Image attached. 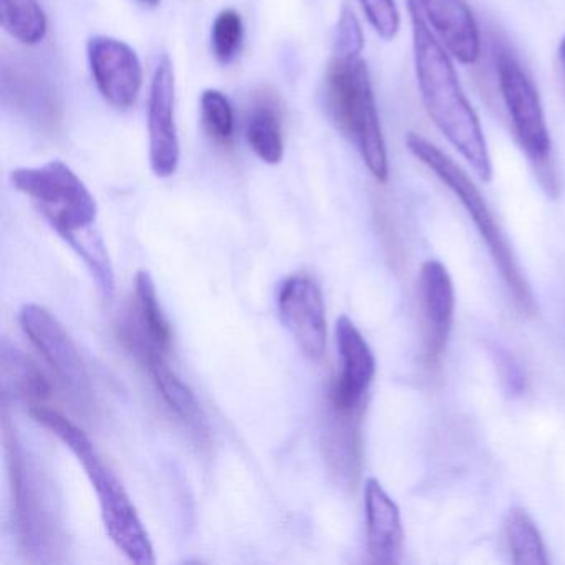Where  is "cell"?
<instances>
[{
    "instance_id": "6da1fadb",
    "label": "cell",
    "mask_w": 565,
    "mask_h": 565,
    "mask_svg": "<svg viewBox=\"0 0 565 565\" xmlns=\"http://www.w3.org/2000/svg\"><path fill=\"white\" fill-rule=\"evenodd\" d=\"M416 81L426 114L479 180L489 183L492 163L484 131L459 84L451 55L429 29L416 0H408Z\"/></svg>"
},
{
    "instance_id": "277c9868",
    "label": "cell",
    "mask_w": 565,
    "mask_h": 565,
    "mask_svg": "<svg viewBox=\"0 0 565 565\" xmlns=\"http://www.w3.org/2000/svg\"><path fill=\"white\" fill-rule=\"evenodd\" d=\"M406 147L409 153L422 161L435 177L441 181L448 190L458 198L459 203L465 207L466 213L475 223L476 230L481 234L482 241L488 246L489 254L501 274L502 280L508 286L515 306L521 312L527 316L535 313L534 294L531 286L525 280L504 233L499 227L498 221L492 216L484 196H482L479 188L472 183L471 178L448 157L443 153L438 147L429 143L425 138L416 134H409L406 137Z\"/></svg>"
},
{
    "instance_id": "d6986e66",
    "label": "cell",
    "mask_w": 565,
    "mask_h": 565,
    "mask_svg": "<svg viewBox=\"0 0 565 565\" xmlns=\"http://www.w3.org/2000/svg\"><path fill=\"white\" fill-rule=\"evenodd\" d=\"M246 140L250 150L267 164H279L284 158L280 108L276 95L264 90L256 95L246 121Z\"/></svg>"
},
{
    "instance_id": "3957f363",
    "label": "cell",
    "mask_w": 565,
    "mask_h": 565,
    "mask_svg": "<svg viewBox=\"0 0 565 565\" xmlns=\"http://www.w3.org/2000/svg\"><path fill=\"white\" fill-rule=\"evenodd\" d=\"M323 100L337 130L355 145L373 178L385 183L388 154L365 62L333 57L327 68Z\"/></svg>"
},
{
    "instance_id": "4316f807",
    "label": "cell",
    "mask_w": 565,
    "mask_h": 565,
    "mask_svg": "<svg viewBox=\"0 0 565 565\" xmlns=\"http://www.w3.org/2000/svg\"><path fill=\"white\" fill-rule=\"evenodd\" d=\"M489 352L494 360L495 370H498L499 380H501L505 393L511 396L522 395L525 390V375L514 355L499 345L491 347Z\"/></svg>"
},
{
    "instance_id": "30bf717a",
    "label": "cell",
    "mask_w": 565,
    "mask_h": 565,
    "mask_svg": "<svg viewBox=\"0 0 565 565\" xmlns=\"http://www.w3.org/2000/svg\"><path fill=\"white\" fill-rule=\"evenodd\" d=\"M280 322L303 355L320 360L327 350V312L319 284L309 276L284 280L277 296Z\"/></svg>"
},
{
    "instance_id": "484cf974",
    "label": "cell",
    "mask_w": 565,
    "mask_h": 565,
    "mask_svg": "<svg viewBox=\"0 0 565 565\" xmlns=\"http://www.w3.org/2000/svg\"><path fill=\"white\" fill-rule=\"evenodd\" d=\"M373 31L383 41H393L398 35L402 19L395 0H359Z\"/></svg>"
},
{
    "instance_id": "52a82bcc",
    "label": "cell",
    "mask_w": 565,
    "mask_h": 565,
    "mask_svg": "<svg viewBox=\"0 0 565 565\" xmlns=\"http://www.w3.org/2000/svg\"><path fill=\"white\" fill-rule=\"evenodd\" d=\"M495 71L515 138L534 167L545 193L555 198L558 183L552 164V141L537 88L509 52H499Z\"/></svg>"
},
{
    "instance_id": "7a4b0ae2",
    "label": "cell",
    "mask_w": 565,
    "mask_h": 565,
    "mask_svg": "<svg viewBox=\"0 0 565 565\" xmlns=\"http://www.w3.org/2000/svg\"><path fill=\"white\" fill-rule=\"evenodd\" d=\"M29 413L34 422L44 426L52 435L57 436L84 466L85 475L88 476L95 492H97L102 519H104L108 537L135 564H154L157 558H154L153 544H151L150 535L138 515L137 508L131 502L120 479L98 456L87 433L71 419L65 418L62 413L47 408V406L32 405Z\"/></svg>"
},
{
    "instance_id": "5b68a950",
    "label": "cell",
    "mask_w": 565,
    "mask_h": 565,
    "mask_svg": "<svg viewBox=\"0 0 565 565\" xmlns=\"http://www.w3.org/2000/svg\"><path fill=\"white\" fill-rule=\"evenodd\" d=\"M11 183L32 200L39 213L68 246L98 233V206L84 181L64 163L49 161L42 167L12 171Z\"/></svg>"
},
{
    "instance_id": "d4e9b609",
    "label": "cell",
    "mask_w": 565,
    "mask_h": 565,
    "mask_svg": "<svg viewBox=\"0 0 565 565\" xmlns=\"http://www.w3.org/2000/svg\"><path fill=\"white\" fill-rule=\"evenodd\" d=\"M365 38H363L362 25L356 19L355 12L349 4L343 6L337 22L335 38H333V55L335 58H360Z\"/></svg>"
},
{
    "instance_id": "e0dca14e",
    "label": "cell",
    "mask_w": 565,
    "mask_h": 565,
    "mask_svg": "<svg viewBox=\"0 0 565 565\" xmlns=\"http://www.w3.org/2000/svg\"><path fill=\"white\" fill-rule=\"evenodd\" d=\"M2 92L6 100L31 118L32 124L52 128L61 121L54 88L35 65L22 61L4 62Z\"/></svg>"
},
{
    "instance_id": "8992f818",
    "label": "cell",
    "mask_w": 565,
    "mask_h": 565,
    "mask_svg": "<svg viewBox=\"0 0 565 565\" xmlns=\"http://www.w3.org/2000/svg\"><path fill=\"white\" fill-rule=\"evenodd\" d=\"M9 465H11L12 491H14L15 524L25 554L35 562L54 561L62 542L57 502L47 478L38 462L32 461L19 445L18 436L8 431Z\"/></svg>"
},
{
    "instance_id": "7c38bea8",
    "label": "cell",
    "mask_w": 565,
    "mask_h": 565,
    "mask_svg": "<svg viewBox=\"0 0 565 565\" xmlns=\"http://www.w3.org/2000/svg\"><path fill=\"white\" fill-rule=\"evenodd\" d=\"M419 312L423 327V356L426 365L441 360L455 320V286L448 269L439 260H426L419 270Z\"/></svg>"
},
{
    "instance_id": "8fae6325",
    "label": "cell",
    "mask_w": 565,
    "mask_h": 565,
    "mask_svg": "<svg viewBox=\"0 0 565 565\" xmlns=\"http://www.w3.org/2000/svg\"><path fill=\"white\" fill-rule=\"evenodd\" d=\"M88 64L102 97L118 110L137 104L143 68L137 52L118 39L95 35L87 44Z\"/></svg>"
},
{
    "instance_id": "9c48e42d",
    "label": "cell",
    "mask_w": 565,
    "mask_h": 565,
    "mask_svg": "<svg viewBox=\"0 0 565 565\" xmlns=\"http://www.w3.org/2000/svg\"><path fill=\"white\" fill-rule=\"evenodd\" d=\"M173 62L170 55H161L151 78L150 100H148V135H150V167L154 177L167 180L180 167L181 147L174 121Z\"/></svg>"
},
{
    "instance_id": "7402d4cb",
    "label": "cell",
    "mask_w": 565,
    "mask_h": 565,
    "mask_svg": "<svg viewBox=\"0 0 565 565\" xmlns=\"http://www.w3.org/2000/svg\"><path fill=\"white\" fill-rule=\"evenodd\" d=\"M2 28L24 45H38L47 35V18L39 0H0Z\"/></svg>"
},
{
    "instance_id": "ffe728a7",
    "label": "cell",
    "mask_w": 565,
    "mask_h": 565,
    "mask_svg": "<svg viewBox=\"0 0 565 565\" xmlns=\"http://www.w3.org/2000/svg\"><path fill=\"white\" fill-rule=\"evenodd\" d=\"M2 380L6 393L11 392L15 398L31 403V406L41 405L42 399L51 393L44 373L8 340L2 342Z\"/></svg>"
},
{
    "instance_id": "603a6c76",
    "label": "cell",
    "mask_w": 565,
    "mask_h": 565,
    "mask_svg": "<svg viewBox=\"0 0 565 565\" xmlns=\"http://www.w3.org/2000/svg\"><path fill=\"white\" fill-rule=\"evenodd\" d=\"M201 120L216 143L230 145L234 138V111L223 92L207 88L201 94Z\"/></svg>"
},
{
    "instance_id": "4fadbf2b",
    "label": "cell",
    "mask_w": 565,
    "mask_h": 565,
    "mask_svg": "<svg viewBox=\"0 0 565 565\" xmlns=\"http://www.w3.org/2000/svg\"><path fill=\"white\" fill-rule=\"evenodd\" d=\"M125 345L147 365L171 349V329L158 300L157 286L148 270H138L135 300L120 327Z\"/></svg>"
},
{
    "instance_id": "44dd1931",
    "label": "cell",
    "mask_w": 565,
    "mask_h": 565,
    "mask_svg": "<svg viewBox=\"0 0 565 565\" xmlns=\"http://www.w3.org/2000/svg\"><path fill=\"white\" fill-rule=\"evenodd\" d=\"M504 537L512 564L547 565V552L537 525L521 508H512L505 515Z\"/></svg>"
},
{
    "instance_id": "cb8c5ba5",
    "label": "cell",
    "mask_w": 565,
    "mask_h": 565,
    "mask_svg": "<svg viewBox=\"0 0 565 565\" xmlns=\"http://www.w3.org/2000/svg\"><path fill=\"white\" fill-rule=\"evenodd\" d=\"M244 28L239 12L224 9L216 15L211 29V45L213 54L221 65H231L241 54L243 47Z\"/></svg>"
},
{
    "instance_id": "ac0fdd59",
    "label": "cell",
    "mask_w": 565,
    "mask_h": 565,
    "mask_svg": "<svg viewBox=\"0 0 565 565\" xmlns=\"http://www.w3.org/2000/svg\"><path fill=\"white\" fill-rule=\"evenodd\" d=\"M154 386L160 392L161 398L168 408L191 429L198 438H206L210 433L206 415L198 402L193 390L170 369L164 356H154L147 363Z\"/></svg>"
},
{
    "instance_id": "2e32d148",
    "label": "cell",
    "mask_w": 565,
    "mask_h": 565,
    "mask_svg": "<svg viewBox=\"0 0 565 565\" xmlns=\"http://www.w3.org/2000/svg\"><path fill=\"white\" fill-rule=\"evenodd\" d=\"M416 4L456 61L465 65L478 61L481 55V35L465 0H416Z\"/></svg>"
},
{
    "instance_id": "5bb4252c",
    "label": "cell",
    "mask_w": 565,
    "mask_h": 565,
    "mask_svg": "<svg viewBox=\"0 0 565 565\" xmlns=\"http://www.w3.org/2000/svg\"><path fill=\"white\" fill-rule=\"evenodd\" d=\"M335 339L342 369L333 385L332 406L339 412H356L375 379V356L355 323L347 316L337 319Z\"/></svg>"
},
{
    "instance_id": "ba28073f",
    "label": "cell",
    "mask_w": 565,
    "mask_h": 565,
    "mask_svg": "<svg viewBox=\"0 0 565 565\" xmlns=\"http://www.w3.org/2000/svg\"><path fill=\"white\" fill-rule=\"evenodd\" d=\"M22 330L54 370L74 402L90 406L94 390L90 375L74 340L57 317L39 303H25L19 313Z\"/></svg>"
},
{
    "instance_id": "83f0119b",
    "label": "cell",
    "mask_w": 565,
    "mask_h": 565,
    "mask_svg": "<svg viewBox=\"0 0 565 565\" xmlns=\"http://www.w3.org/2000/svg\"><path fill=\"white\" fill-rule=\"evenodd\" d=\"M558 65H561L562 72V81H564L565 85V38L562 39L561 44H558Z\"/></svg>"
},
{
    "instance_id": "9a60e30c",
    "label": "cell",
    "mask_w": 565,
    "mask_h": 565,
    "mask_svg": "<svg viewBox=\"0 0 565 565\" xmlns=\"http://www.w3.org/2000/svg\"><path fill=\"white\" fill-rule=\"evenodd\" d=\"M365 499L366 551L373 564H399L403 554V524L398 505L380 484L369 478L363 489Z\"/></svg>"
},
{
    "instance_id": "f1b7e54d",
    "label": "cell",
    "mask_w": 565,
    "mask_h": 565,
    "mask_svg": "<svg viewBox=\"0 0 565 565\" xmlns=\"http://www.w3.org/2000/svg\"><path fill=\"white\" fill-rule=\"evenodd\" d=\"M141 4L150 6V8H154V6L160 4V0H140Z\"/></svg>"
}]
</instances>
